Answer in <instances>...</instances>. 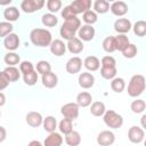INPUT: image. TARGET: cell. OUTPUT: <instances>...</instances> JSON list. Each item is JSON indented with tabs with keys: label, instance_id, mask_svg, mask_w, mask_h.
<instances>
[{
	"label": "cell",
	"instance_id": "obj_1",
	"mask_svg": "<svg viewBox=\"0 0 146 146\" xmlns=\"http://www.w3.org/2000/svg\"><path fill=\"white\" fill-rule=\"evenodd\" d=\"M30 40L36 47H49L52 41V35L49 30L36 27L30 32Z\"/></svg>",
	"mask_w": 146,
	"mask_h": 146
},
{
	"label": "cell",
	"instance_id": "obj_2",
	"mask_svg": "<svg viewBox=\"0 0 146 146\" xmlns=\"http://www.w3.org/2000/svg\"><path fill=\"white\" fill-rule=\"evenodd\" d=\"M80 27H81V21H80V18H78V16H75L73 18L65 19L59 29L60 36L68 41L73 38H75V34L78 33Z\"/></svg>",
	"mask_w": 146,
	"mask_h": 146
},
{
	"label": "cell",
	"instance_id": "obj_3",
	"mask_svg": "<svg viewBox=\"0 0 146 146\" xmlns=\"http://www.w3.org/2000/svg\"><path fill=\"white\" fill-rule=\"evenodd\" d=\"M146 88V80L145 76L141 74H135L131 76L129 84H128V95L130 97L137 98L139 97Z\"/></svg>",
	"mask_w": 146,
	"mask_h": 146
},
{
	"label": "cell",
	"instance_id": "obj_4",
	"mask_svg": "<svg viewBox=\"0 0 146 146\" xmlns=\"http://www.w3.org/2000/svg\"><path fill=\"white\" fill-rule=\"evenodd\" d=\"M104 123L111 129H119L123 125V116L113 110H106L103 115Z\"/></svg>",
	"mask_w": 146,
	"mask_h": 146
},
{
	"label": "cell",
	"instance_id": "obj_5",
	"mask_svg": "<svg viewBox=\"0 0 146 146\" xmlns=\"http://www.w3.org/2000/svg\"><path fill=\"white\" fill-rule=\"evenodd\" d=\"M80 112V107L76 103H66L60 107V113L64 116V119L74 121L78 119Z\"/></svg>",
	"mask_w": 146,
	"mask_h": 146
},
{
	"label": "cell",
	"instance_id": "obj_6",
	"mask_svg": "<svg viewBox=\"0 0 146 146\" xmlns=\"http://www.w3.org/2000/svg\"><path fill=\"white\" fill-rule=\"evenodd\" d=\"M44 5V0H23L21 2V9L26 14H32L42 9Z\"/></svg>",
	"mask_w": 146,
	"mask_h": 146
},
{
	"label": "cell",
	"instance_id": "obj_7",
	"mask_svg": "<svg viewBox=\"0 0 146 146\" xmlns=\"http://www.w3.org/2000/svg\"><path fill=\"white\" fill-rule=\"evenodd\" d=\"M145 138V131L141 127L132 125L128 130V139L132 144H140Z\"/></svg>",
	"mask_w": 146,
	"mask_h": 146
},
{
	"label": "cell",
	"instance_id": "obj_8",
	"mask_svg": "<svg viewBox=\"0 0 146 146\" xmlns=\"http://www.w3.org/2000/svg\"><path fill=\"white\" fill-rule=\"evenodd\" d=\"M115 141V135L111 130H103L97 135V144L99 146H112Z\"/></svg>",
	"mask_w": 146,
	"mask_h": 146
},
{
	"label": "cell",
	"instance_id": "obj_9",
	"mask_svg": "<svg viewBox=\"0 0 146 146\" xmlns=\"http://www.w3.org/2000/svg\"><path fill=\"white\" fill-rule=\"evenodd\" d=\"M95 34H96V31H95V27L92 25H81V27L79 29L78 31V38L83 42H88V41H91L94 38H95Z\"/></svg>",
	"mask_w": 146,
	"mask_h": 146
},
{
	"label": "cell",
	"instance_id": "obj_10",
	"mask_svg": "<svg viewBox=\"0 0 146 146\" xmlns=\"http://www.w3.org/2000/svg\"><path fill=\"white\" fill-rule=\"evenodd\" d=\"M82 65H83L82 59L78 56H73L66 62L65 70L70 74H76V73H80V71L82 68Z\"/></svg>",
	"mask_w": 146,
	"mask_h": 146
},
{
	"label": "cell",
	"instance_id": "obj_11",
	"mask_svg": "<svg viewBox=\"0 0 146 146\" xmlns=\"http://www.w3.org/2000/svg\"><path fill=\"white\" fill-rule=\"evenodd\" d=\"M21 44V40H19V36L16 34V33H10L8 34L5 39H3V46L5 48L8 50V51H15L18 49Z\"/></svg>",
	"mask_w": 146,
	"mask_h": 146
},
{
	"label": "cell",
	"instance_id": "obj_12",
	"mask_svg": "<svg viewBox=\"0 0 146 146\" xmlns=\"http://www.w3.org/2000/svg\"><path fill=\"white\" fill-rule=\"evenodd\" d=\"M78 82L82 89H90L95 84V76L90 72H82L79 74Z\"/></svg>",
	"mask_w": 146,
	"mask_h": 146
},
{
	"label": "cell",
	"instance_id": "obj_13",
	"mask_svg": "<svg viewBox=\"0 0 146 146\" xmlns=\"http://www.w3.org/2000/svg\"><path fill=\"white\" fill-rule=\"evenodd\" d=\"M110 10L113 15H115L117 17H123L128 13L129 8H128V5L124 1L119 0V1H114L110 5Z\"/></svg>",
	"mask_w": 146,
	"mask_h": 146
},
{
	"label": "cell",
	"instance_id": "obj_14",
	"mask_svg": "<svg viewBox=\"0 0 146 146\" xmlns=\"http://www.w3.org/2000/svg\"><path fill=\"white\" fill-rule=\"evenodd\" d=\"M131 27L132 24L128 18L121 17L114 22V30L115 32H117V34H127L131 30Z\"/></svg>",
	"mask_w": 146,
	"mask_h": 146
},
{
	"label": "cell",
	"instance_id": "obj_15",
	"mask_svg": "<svg viewBox=\"0 0 146 146\" xmlns=\"http://www.w3.org/2000/svg\"><path fill=\"white\" fill-rule=\"evenodd\" d=\"M71 8L73 10V13L78 16L79 14H83L84 11L89 10L91 7V1L90 0H75L73 2H71Z\"/></svg>",
	"mask_w": 146,
	"mask_h": 146
},
{
	"label": "cell",
	"instance_id": "obj_16",
	"mask_svg": "<svg viewBox=\"0 0 146 146\" xmlns=\"http://www.w3.org/2000/svg\"><path fill=\"white\" fill-rule=\"evenodd\" d=\"M66 49H67L71 54L78 55V54H80V52L83 51L84 44H83V42H82L78 36H75V38H73V39H71V40L67 41V43H66Z\"/></svg>",
	"mask_w": 146,
	"mask_h": 146
},
{
	"label": "cell",
	"instance_id": "obj_17",
	"mask_svg": "<svg viewBox=\"0 0 146 146\" xmlns=\"http://www.w3.org/2000/svg\"><path fill=\"white\" fill-rule=\"evenodd\" d=\"M49 48H50V52L57 57H60L66 52V43H64V41L60 39L52 40Z\"/></svg>",
	"mask_w": 146,
	"mask_h": 146
},
{
	"label": "cell",
	"instance_id": "obj_18",
	"mask_svg": "<svg viewBox=\"0 0 146 146\" xmlns=\"http://www.w3.org/2000/svg\"><path fill=\"white\" fill-rule=\"evenodd\" d=\"M25 121L26 123L32 127V128H38L40 125H42V121H43V117L41 115V113L39 112H29L26 115H25Z\"/></svg>",
	"mask_w": 146,
	"mask_h": 146
},
{
	"label": "cell",
	"instance_id": "obj_19",
	"mask_svg": "<svg viewBox=\"0 0 146 146\" xmlns=\"http://www.w3.org/2000/svg\"><path fill=\"white\" fill-rule=\"evenodd\" d=\"M41 82L44 88L52 89L58 84V76L54 72H48V73L41 75Z\"/></svg>",
	"mask_w": 146,
	"mask_h": 146
},
{
	"label": "cell",
	"instance_id": "obj_20",
	"mask_svg": "<svg viewBox=\"0 0 146 146\" xmlns=\"http://www.w3.org/2000/svg\"><path fill=\"white\" fill-rule=\"evenodd\" d=\"M64 139L59 132H50L43 140V146H62Z\"/></svg>",
	"mask_w": 146,
	"mask_h": 146
},
{
	"label": "cell",
	"instance_id": "obj_21",
	"mask_svg": "<svg viewBox=\"0 0 146 146\" xmlns=\"http://www.w3.org/2000/svg\"><path fill=\"white\" fill-rule=\"evenodd\" d=\"M21 16V13H19V9L15 6H8L5 10H3V17L6 19V22H9V23H13V22H16Z\"/></svg>",
	"mask_w": 146,
	"mask_h": 146
},
{
	"label": "cell",
	"instance_id": "obj_22",
	"mask_svg": "<svg viewBox=\"0 0 146 146\" xmlns=\"http://www.w3.org/2000/svg\"><path fill=\"white\" fill-rule=\"evenodd\" d=\"M83 66L89 71V72H95L98 71L100 67V60L96 56H87L84 60L82 62Z\"/></svg>",
	"mask_w": 146,
	"mask_h": 146
},
{
	"label": "cell",
	"instance_id": "obj_23",
	"mask_svg": "<svg viewBox=\"0 0 146 146\" xmlns=\"http://www.w3.org/2000/svg\"><path fill=\"white\" fill-rule=\"evenodd\" d=\"M75 100H76L75 103L78 104L79 107H88L92 103V96L88 91H81L76 95Z\"/></svg>",
	"mask_w": 146,
	"mask_h": 146
},
{
	"label": "cell",
	"instance_id": "obj_24",
	"mask_svg": "<svg viewBox=\"0 0 146 146\" xmlns=\"http://www.w3.org/2000/svg\"><path fill=\"white\" fill-rule=\"evenodd\" d=\"M105 112H106V106H105V104L103 102L96 100V102L91 103V105H90V113H91V115L99 117V116H103Z\"/></svg>",
	"mask_w": 146,
	"mask_h": 146
},
{
	"label": "cell",
	"instance_id": "obj_25",
	"mask_svg": "<svg viewBox=\"0 0 146 146\" xmlns=\"http://www.w3.org/2000/svg\"><path fill=\"white\" fill-rule=\"evenodd\" d=\"M64 140L67 144V146H79L81 143V135H80V132L72 130L71 132L65 135Z\"/></svg>",
	"mask_w": 146,
	"mask_h": 146
},
{
	"label": "cell",
	"instance_id": "obj_26",
	"mask_svg": "<svg viewBox=\"0 0 146 146\" xmlns=\"http://www.w3.org/2000/svg\"><path fill=\"white\" fill-rule=\"evenodd\" d=\"M9 82H15L21 78V72L16 66H7L2 71Z\"/></svg>",
	"mask_w": 146,
	"mask_h": 146
},
{
	"label": "cell",
	"instance_id": "obj_27",
	"mask_svg": "<svg viewBox=\"0 0 146 146\" xmlns=\"http://www.w3.org/2000/svg\"><path fill=\"white\" fill-rule=\"evenodd\" d=\"M42 127H43L44 131H47L48 133L54 132V131H56V129H57V120H56L52 115H48V116L43 117Z\"/></svg>",
	"mask_w": 146,
	"mask_h": 146
},
{
	"label": "cell",
	"instance_id": "obj_28",
	"mask_svg": "<svg viewBox=\"0 0 146 146\" xmlns=\"http://www.w3.org/2000/svg\"><path fill=\"white\" fill-rule=\"evenodd\" d=\"M114 39H115V48L119 51H123L130 43V40L127 34H117L114 36Z\"/></svg>",
	"mask_w": 146,
	"mask_h": 146
},
{
	"label": "cell",
	"instance_id": "obj_29",
	"mask_svg": "<svg viewBox=\"0 0 146 146\" xmlns=\"http://www.w3.org/2000/svg\"><path fill=\"white\" fill-rule=\"evenodd\" d=\"M92 8H94V11L96 14L103 15L110 10V2L106 0H96L92 5Z\"/></svg>",
	"mask_w": 146,
	"mask_h": 146
},
{
	"label": "cell",
	"instance_id": "obj_30",
	"mask_svg": "<svg viewBox=\"0 0 146 146\" xmlns=\"http://www.w3.org/2000/svg\"><path fill=\"white\" fill-rule=\"evenodd\" d=\"M41 23L46 27H54V26H56L58 24V18H57V16L55 14L47 13V14H43L42 15Z\"/></svg>",
	"mask_w": 146,
	"mask_h": 146
},
{
	"label": "cell",
	"instance_id": "obj_31",
	"mask_svg": "<svg viewBox=\"0 0 146 146\" xmlns=\"http://www.w3.org/2000/svg\"><path fill=\"white\" fill-rule=\"evenodd\" d=\"M111 89L116 92V94H121L124 89H125V81L123 78L120 76H115L114 79L111 80Z\"/></svg>",
	"mask_w": 146,
	"mask_h": 146
},
{
	"label": "cell",
	"instance_id": "obj_32",
	"mask_svg": "<svg viewBox=\"0 0 146 146\" xmlns=\"http://www.w3.org/2000/svg\"><path fill=\"white\" fill-rule=\"evenodd\" d=\"M3 62L7 64V66H16L21 63V57L15 51H8L3 57Z\"/></svg>",
	"mask_w": 146,
	"mask_h": 146
},
{
	"label": "cell",
	"instance_id": "obj_33",
	"mask_svg": "<svg viewBox=\"0 0 146 146\" xmlns=\"http://www.w3.org/2000/svg\"><path fill=\"white\" fill-rule=\"evenodd\" d=\"M145 108H146V103H145L144 99H140V98H137V99L132 100L131 104H130V110L135 114H141V113H144Z\"/></svg>",
	"mask_w": 146,
	"mask_h": 146
},
{
	"label": "cell",
	"instance_id": "obj_34",
	"mask_svg": "<svg viewBox=\"0 0 146 146\" xmlns=\"http://www.w3.org/2000/svg\"><path fill=\"white\" fill-rule=\"evenodd\" d=\"M131 30L133 31V33H135L137 36H139V38L145 36V35H146V22H145V21H137V22L132 25Z\"/></svg>",
	"mask_w": 146,
	"mask_h": 146
},
{
	"label": "cell",
	"instance_id": "obj_35",
	"mask_svg": "<svg viewBox=\"0 0 146 146\" xmlns=\"http://www.w3.org/2000/svg\"><path fill=\"white\" fill-rule=\"evenodd\" d=\"M102 46H103V49H104L106 52H108V54H112V52H114V51L116 50V48H115V39H114L113 35L106 36V38L103 40Z\"/></svg>",
	"mask_w": 146,
	"mask_h": 146
},
{
	"label": "cell",
	"instance_id": "obj_36",
	"mask_svg": "<svg viewBox=\"0 0 146 146\" xmlns=\"http://www.w3.org/2000/svg\"><path fill=\"white\" fill-rule=\"evenodd\" d=\"M57 128L59 129V133H63L65 136L73 130V121L67 120V119H62Z\"/></svg>",
	"mask_w": 146,
	"mask_h": 146
},
{
	"label": "cell",
	"instance_id": "obj_37",
	"mask_svg": "<svg viewBox=\"0 0 146 146\" xmlns=\"http://www.w3.org/2000/svg\"><path fill=\"white\" fill-rule=\"evenodd\" d=\"M82 19L86 23V25H92L98 21V15L94 10L89 9L82 14Z\"/></svg>",
	"mask_w": 146,
	"mask_h": 146
},
{
	"label": "cell",
	"instance_id": "obj_38",
	"mask_svg": "<svg viewBox=\"0 0 146 146\" xmlns=\"http://www.w3.org/2000/svg\"><path fill=\"white\" fill-rule=\"evenodd\" d=\"M38 79H39V74H38V72H36L35 70L32 71V72H30V73H27V74H24V75H23L24 83H25L26 86H30V87L36 84Z\"/></svg>",
	"mask_w": 146,
	"mask_h": 146
},
{
	"label": "cell",
	"instance_id": "obj_39",
	"mask_svg": "<svg viewBox=\"0 0 146 146\" xmlns=\"http://www.w3.org/2000/svg\"><path fill=\"white\" fill-rule=\"evenodd\" d=\"M117 70L116 67H102L100 68V75L105 80H112L116 76Z\"/></svg>",
	"mask_w": 146,
	"mask_h": 146
},
{
	"label": "cell",
	"instance_id": "obj_40",
	"mask_svg": "<svg viewBox=\"0 0 146 146\" xmlns=\"http://www.w3.org/2000/svg\"><path fill=\"white\" fill-rule=\"evenodd\" d=\"M62 1L60 0H48L46 2L47 9L49 10L50 14H56L57 11H59L62 9Z\"/></svg>",
	"mask_w": 146,
	"mask_h": 146
},
{
	"label": "cell",
	"instance_id": "obj_41",
	"mask_svg": "<svg viewBox=\"0 0 146 146\" xmlns=\"http://www.w3.org/2000/svg\"><path fill=\"white\" fill-rule=\"evenodd\" d=\"M122 52V56L124 57V58H133V57H136L137 56V54H138V49H137V46L136 44H133V43H129L128 44V47L123 50V51H121Z\"/></svg>",
	"mask_w": 146,
	"mask_h": 146
},
{
	"label": "cell",
	"instance_id": "obj_42",
	"mask_svg": "<svg viewBox=\"0 0 146 146\" xmlns=\"http://www.w3.org/2000/svg\"><path fill=\"white\" fill-rule=\"evenodd\" d=\"M35 71L38 72V74L43 75V74H46L48 72H51V65L47 60H39L36 63V70Z\"/></svg>",
	"mask_w": 146,
	"mask_h": 146
},
{
	"label": "cell",
	"instance_id": "obj_43",
	"mask_svg": "<svg viewBox=\"0 0 146 146\" xmlns=\"http://www.w3.org/2000/svg\"><path fill=\"white\" fill-rule=\"evenodd\" d=\"M14 26L9 22H0V38H6L8 34L13 33Z\"/></svg>",
	"mask_w": 146,
	"mask_h": 146
},
{
	"label": "cell",
	"instance_id": "obj_44",
	"mask_svg": "<svg viewBox=\"0 0 146 146\" xmlns=\"http://www.w3.org/2000/svg\"><path fill=\"white\" fill-rule=\"evenodd\" d=\"M18 70H19L21 74L24 75V74H27V73L34 71V65L30 60H23V62L19 63V68Z\"/></svg>",
	"mask_w": 146,
	"mask_h": 146
},
{
	"label": "cell",
	"instance_id": "obj_45",
	"mask_svg": "<svg viewBox=\"0 0 146 146\" xmlns=\"http://www.w3.org/2000/svg\"><path fill=\"white\" fill-rule=\"evenodd\" d=\"M100 65H102V67H116V60L113 56L106 55L102 58Z\"/></svg>",
	"mask_w": 146,
	"mask_h": 146
},
{
	"label": "cell",
	"instance_id": "obj_46",
	"mask_svg": "<svg viewBox=\"0 0 146 146\" xmlns=\"http://www.w3.org/2000/svg\"><path fill=\"white\" fill-rule=\"evenodd\" d=\"M60 15H62V17L64 18V21H65V19H68V18H73V17L76 16V15L73 13V10H72V8H71L70 5H68V6H65V7L62 9Z\"/></svg>",
	"mask_w": 146,
	"mask_h": 146
},
{
	"label": "cell",
	"instance_id": "obj_47",
	"mask_svg": "<svg viewBox=\"0 0 146 146\" xmlns=\"http://www.w3.org/2000/svg\"><path fill=\"white\" fill-rule=\"evenodd\" d=\"M9 81H8V79L6 78V75H5V73L2 72V71H0V91H2V90H5L8 86H9Z\"/></svg>",
	"mask_w": 146,
	"mask_h": 146
},
{
	"label": "cell",
	"instance_id": "obj_48",
	"mask_svg": "<svg viewBox=\"0 0 146 146\" xmlns=\"http://www.w3.org/2000/svg\"><path fill=\"white\" fill-rule=\"evenodd\" d=\"M6 137H7V130L2 125H0V143L5 141Z\"/></svg>",
	"mask_w": 146,
	"mask_h": 146
},
{
	"label": "cell",
	"instance_id": "obj_49",
	"mask_svg": "<svg viewBox=\"0 0 146 146\" xmlns=\"http://www.w3.org/2000/svg\"><path fill=\"white\" fill-rule=\"evenodd\" d=\"M6 95L2 92V91H0V107H2L5 104H6Z\"/></svg>",
	"mask_w": 146,
	"mask_h": 146
},
{
	"label": "cell",
	"instance_id": "obj_50",
	"mask_svg": "<svg viewBox=\"0 0 146 146\" xmlns=\"http://www.w3.org/2000/svg\"><path fill=\"white\" fill-rule=\"evenodd\" d=\"M27 146H43V144L39 140H31Z\"/></svg>",
	"mask_w": 146,
	"mask_h": 146
},
{
	"label": "cell",
	"instance_id": "obj_51",
	"mask_svg": "<svg viewBox=\"0 0 146 146\" xmlns=\"http://www.w3.org/2000/svg\"><path fill=\"white\" fill-rule=\"evenodd\" d=\"M145 119H146V115L143 114V116H141V128H143V129L146 128V125H145Z\"/></svg>",
	"mask_w": 146,
	"mask_h": 146
},
{
	"label": "cell",
	"instance_id": "obj_52",
	"mask_svg": "<svg viewBox=\"0 0 146 146\" xmlns=\"http://www.w3.org/2000/svg\"><path fill=\"white\" fill-rule=\"evenodd\" d=\"M10 2H11V0H8V1H5V2H1V1H0V5H2V6H3V5H10Z\"/></svg>",
	"mask_w": 146,
	"mask_h": 146
},
{
	"label": "cell",
	"instance_id": "obj_53",
	"mask_svg": "<svg viewBox=\"0 0 146 146\" xmlns=\"http://www.w3.org/2000/svg\"><path fill=\"white\" fill-rule=\"evenodd\" d=\"M0 116H1V112H0Z\"/></svg>",
	"mask_w": 146,
	"mask_h": 146
}]
</instances>
